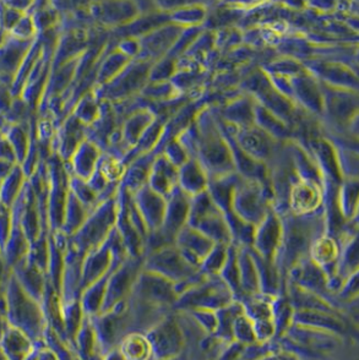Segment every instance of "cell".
Returning <instances> with one entry per match:
<instances>
[{
    "label": "cell",
    "mask_w": 359,
    "mask_h": 360,
    "mask_svg": "<svg viewBox=\"0 0 359 360\" xmlns=\"http://www.w3.org/2000/svg\"><path fill=\"white\" fill-rule=\"evenodd\" d=\"M4 299L10 326L26 333L34 343L42 341L48 326L42 304L21 288L13 272L6 283Z\"/></svg>",
    "instance_id": "1"
},
{
    "label": "cell",
    "mask_w": 359,
    "mask_h": 360,
    "mask_svg": "<svg viewBox=\"0 0 359 360\" xmlns=\"http://www.w3.org/2000/svg\"><path fill=\"white\" fill-rule=\"evenodd\" d=\"M13 275L19 282L21 288L26 293L42 303L43 295L47 285V275L33 265L32 262L25 257L13 267Z\"/></svg>",
    "instance_id": "2"
},
{
    "label": "cell",
    "mask_w": 359,
    "mask_h": 360,
    "mask_svg": "<svg viewBox=\"0 0 359 360\" xmlns=\"http://www.w3.org/2000/svg\"><path fill=\"white\" fill-rule=\"evenodd\" d=\"M0 348L8 360H26L34 351V342L24 332L10 326L0 340Z\"/></svg>",
    "instance_id": "3"
},
{
    "label": "cell",
    "mask_w": 359,
    "mask_h": 360,
    "mask_svg": "<svg viewBox=\"0 0 359 360\" xmlns=\"http://www.w3.org/2000/svg\"><path fill=\"white\" fill-rule=\"evenodd\" d=\"M80 120L75 117L68 119L62 129H59L57 138V155L63 158H71L77 150L80 141Z\"/></svg>",
    "instance_id": "4"
},
{
    "label": "cell",
    "mask_w": 359,
    "mask_h": 360,
    "mask_svg": "<svg viewBox=\"0 0 359 360\" xmlns=\"http://www.w3.org/2000/svg\"><path fill=\"white\" fill-rule=\"evenodd\" d=\"M25 173L23 168L20 165H16L14 169L11 171L9 176H6L3 183L0 185V202L8 206V207H13L15 201L18 200L21 191L24 189L25 184Z\"/></svg>",
    "instance_id": "5"
},
{
    "label": "cell",
    "mask_w": 359,
    "mask_h": 360,
    "mask_svg": "<svg viewBox=\"0 0 359 360\" xmlns=\"http://www.w3.org/2000/svg\"><path fill=\"white\" fill-rule=\"evenodd\" d=\"M4 134L14 148L18 163L23 165V162L27 157L30 143H31V135L27 131V129L25 128V123L8 124L4 127Z\"/></svg>",
    "instance_id": "6"
},
{
    "label": "cell",
    "mask_w": 359,
    "mask_h": 360,
    "mask_svg": "<svg viewBox=\"0 0 359 360\" xmlns=\"http://www.w3.org/2000/svg\"><path fill=\"white\" fill-rule=\"evenodd\" d=\"M119 354L124 360H145L149 356V346L141 336L129 335L120 341Z\"/></svg>",
    "instance_id": "7"
},
{
    "label": "cell",
    "mask_w": 359,
    "mask_h": 360,
    "mask_svg": "<svg viewBox=\"0 0 359 360\" xmlns=\"http://www.w3.org/2000/svg\"><path fill=\"white\" fill-rule=\"evenodd\" d=\"M91 145L81 143L77 147V150L74 152V155L71 156L73 163H74V169H75L77 176H85L86 174L90 173L92 169V148Z\"/></svg>",
    "instance_id": "8"
},
{
    "label": "cell",
    "mask_w": 359,
    "mask_h": 360,
    "mask_svg": "<svg viewBox=\"0 0 359 360\" xmlns=\"http://www.w3.org/2000/svg\"><path fill=\"white\" fill-rule=\"evenodd\" d=\"M0 161L11 162L14 165H19L14 148L4 134V128L0 130Z\"/></svg>",
    "instance_id": "9"
},
{
    "label": "cell",
    "mask_w": 359,
    "mask_h": 360,
    "mask_svg": "<svg viewBox=\"0 0 359 360\" xmlns=\"http://www.w3.org/2000/svg\"><path fill=\"white\" fill-rule=\"evenodd\" d=\"M36 345V359L37 360H61L56 352L52 348L46 346L44 342L39 341L34 343Z\"/></svg>",
    "instance_id": "10"
},
{
    "label": "cell",
    "mask_w": 359,
    "mask_h": 360,
    "mask_svg": "<svg viewBox=\"0 0 359 360\" xmlns=\"http://www.w3.org/2000/svg\"><path fill=\"white\" fill-rule=\"evenodd\" d=\"M15 166L16 165L11 163V162L0 161V185L3 183V180L9 176Z\"/></svg>",
    "instance_id": "11"
},
{
    "label": "cell",
    "mask_w": 359,
    "mask_h": 360,
    "mask_svg": "<svg viewBox=\"0 0 359 360\" xmlns=\"http://www.w3.org/2000/svg\"><path fill=\"white\" fill-rule=\"evenodd\" d=\"M10 323L6 318V310H1L0 309V340L1 337L4 336L5 332L9 330Z\"/></svg>",
    "instance_id": "12"
},
{
    "label": "cell",
    "mask_w": 359,
    "mask_h": 360,
    "mask_svg": "<svg viewBox=\"0 0 359 360\" xmlns=\"http://www.w3.org/2000/svg\"><path fill=\"white\" fill-rule=\"evenodd\" d=\"M106 360H124L123 358H122V356L119 354L118 353H115V352L112 351L109 352L108 356H107V359Z\"/></svg>",
    "instance_id": "13"
},
{
    "label": "cell",
    "mask_w": 359,
    "mask_h": 360,
    "mask_svg": "<svg viewBox=\"0 0 359 360\" xmlns=\"http://www.w3.org/2000/svg\"><path fill=\"white\" fill-rule=\"evenodd\" d=\"M0 360H8L3 351H1V348H0Z\"/></svg>",
    "instance_id": "14"
}]
</instances>
